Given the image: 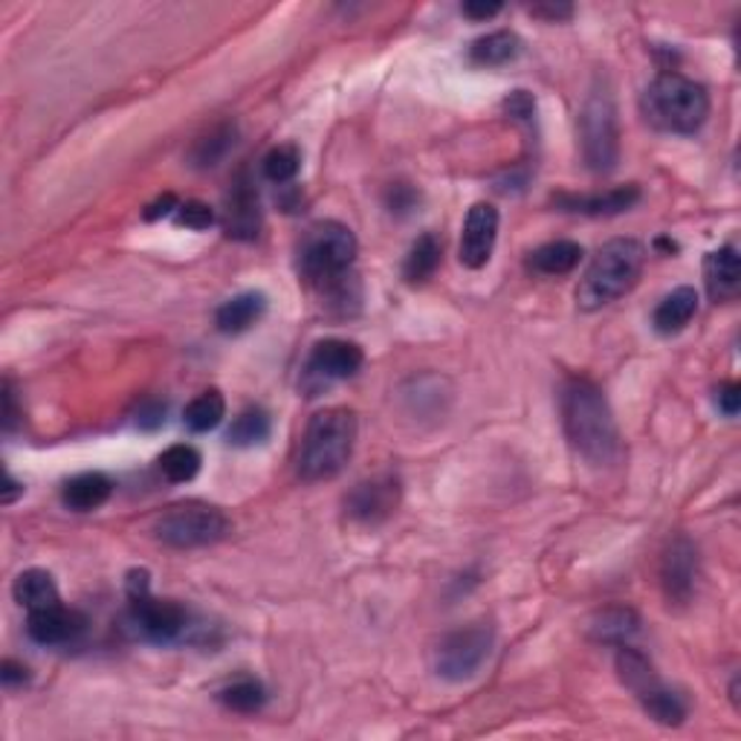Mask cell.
Returning <instances> with one entry per match:
<instances>
[{"label": "cell", "instance_id": "6da1fadb", "mask_svg": "<svg viewBox=\"0 0 741 741\" xmlns=\"http://www.w3.org/2000/svg\"><path fill=\"white\" fill-rule=\"evenodd\" d=\"M562 427L573 452L594 467L620 458V432L609 400L591 380H571L562 389Z\"/></svg>", "mask_w": 741, "mask_h": 741}, {"label": "cell", "instance_id": "7a4b0ae2", "mask_svg": "<svg viewBox=\"0 0 741 741\" xmlns=\"http://www.w3.org/2000/svg\"><path fill=\"white\" fill-rule=\"evenodd\" d=\"M357 441V418L351 409H324L313 414L301 438L299 475L310 484L331 481L346 470Z\"/></svg>", "mask_w": 741, "mask_h": 741}, {"label": "cell", "instance_id": "3957f363", "mask_svg": "<svg viewBox=\"0 0 741 741\" xmlns=\"http://www.w3.org/2000/svg\"><path fill=\"white\" fill-rule=\"evenodd\" d=\"M647 264V250L634 238H614L594 256L577 287V304L582 310H600L638 284Z\"/></svg>", "mask_w": 741, "mask_h": 741}, {"label": "cell", "instance_id": "277c9868", "mask_svg": "<svg viewBox=\"0 0 741 741\" xmlns=\"http://www.w3.org/2000/svg\"><path fill=\"white\" fill-rule=\"evenodd\" d=\"M643 111L658 131L695 133L710 117V96L687 76L661 73L643 93Z\"/></svg>", "mask_w": 741, "mask_h": 741}, {"label": "cell", "instance_id": "5b68a950", "mask_svg": "<svg viewBox=\"0 0 741 741\" xmlns=\"http://www.w3.org/2000/svg\"><path fill=\"white\" fill-rule=\"evenodd\" d=\"M580 142L588 169L609 174L620 162V117L609 84L597 81L580 111Z\"/></svg>", "mask_w": 741, "mask_h": 741}, {"label": "cell", "instance_id": "8992f818", "mask_svg": "<svg viewBox=\"0 0 741 741\" xmlns=\"http://www.w3.org/2000/svg\"><path fill=\"white\" fill-rule=\"evenodd\" d=\"M614 663L620 681L634 692L640 707H643L658 724L678 727L687 719V701H683L672 687H667V683L661 681V675L654 672L652 661H649L647 654L631 649L629 643H623V647H617Z\"/></svg>", "mask_w": 741, "mask_h": 741}, {"label": "cell", "instance_id": "52a82bcc", "mask_svg": "<svg viewBox=\"0 0 741 741\" xmlns=\"http://www.w3.org/2000/svg\"><path fill=\"white\" fill-rule=\"evenodd\" d=\"M128 623L148 643H174L189 629V611L174 600L151 597L148 571L128 573Z\"/></svg>", "mask_w": 741, "mask_h": 741}, {"label": "cell", "instance_id": "ba28073f", "mask_svg": "<svg viewBox=\"0 0 741 741\" xmlns=\"http://www.w3.org/2000/svg\"><path fill=\"white\" fill-rule=\"evenodd\" d=\"M357 258V238L339 221H319L304 232L299 267L310 281H337Z\"/></svg>", "mask_w": 741, "mask_h": 741}, {"label": "cell", "instance_id": "9c48e42d", "mask_svg": "<svg viewBox=\"0 0 741 741\" xmlns=\"http://www.w3.org/2000/svg\"><path fill=\"white\" fill-rule=\"evenodd\" d=\"M154 533L169 548L191 551V548L221 542L229 533V519L223 515V510L206 504V501H180L157 519Z\"/></svg>", "mask_w": 741, "mask_h": 741}, {"label": "cell", "instance_id": "30bf717a", "mask_svg": "<svg viewBox=\"0 0 741 741\" xmlns=\"http://www.w3.org/2000/svg\"><path fill=\"white\" fill-rule=\"evenodd\" d=\"M492 643H495V634H492V625L487 623L449 631L447 638H441L438 649H434V672L443 681H470L490 661Z\"/></svg>", "mask_w": 741, "mask_h": 741}, {"label": "cell", "instance_id": "8fae6325", "mask_svg": "<svg viewBox=\"0 0 741 741\" xmlns=\"http://www.w3.org/2000/svg\"><path fill=\"white\" fill-rule=\"evenodd\" d=\"M362 348L348 339H322L310 351L304 371H301V391L308 397H319L328 391L333 382L348 380L362 368Z\"/></svg>", "mask_w": 741, "mask_h": 741}, {"label": "cell", "instance_id": "7c38bea8", "mask_svg": "<svg viewBox=\"0 0 741 741\" xmlns=\"http://www.w3.org/2000/svg\"><path fill=\"white\" fill-rule=\"evenodd\" d=\"M400 504V481L394 475H380L353 487L346 495V510L360 524H380Z\"/></svg>", "mask_w": 741, "mask_h": 741}, {"label": "cell", "instance_id": "4fadbf2b", "mask_svg": "<svg viewBox=\"0 0 741 741\" xmlns=\"http://www.w3.org/2000/svg\"><path fill=\"white\" fill-rule=\"evenodd\" d=\"M499 209L492 203H475L467 214L461 236V264L470 270H481L490 264L495 238H499Z\"/></svg>", "mask_w": 741, "mask_h": 741}, {"label": "cell", "instance_id": "5bb4252c", "mask_svg": "<svg viewBox=\"0 0 741 741\" xmlns=\"http://www.w3.org/2000/svg\"><path fill=\"white\" fill-rule=\"evenodd\" d=\"M698 580V548L687 537H678L669 544L661 562V582L667 600L683 605L695 594Z\"/></svg>", "mask_w": 741, "mask_h": 741}, {"label": "cell", "instance_id": "9a60e30c", "mask_svg": "<svg viewBox=\"0 0 741 741\" xmlns=\"http://www.w3.org/2000/svg\"><path fill=\"white\" fill-rule=\"evenodd\" d=\"M88 629L84 614L67 605H50V609L30 611L27 617V634L36 640L38 647H64L70 640H76L81 631Z\"/></svg>", "mask_w": 741, "mask_h": 741}, {"label": "cell", "instance_id": "2e32d148", "mask_svg": "<svg viewBox=\"0 0 741 741\" xmlns=\"http://www.w3.org/2000/svg\"><path fill=\"white\" fill-rule=\"evenodd\" d=\"M261 229V206H258L256 186L241 177L232 191L227 194V209H223V232L236 241H252Z\"/></svg>", "mask_w": 741, "mask_h": 741}, {"label": "cell", "instance_id": "e0dca14e", "mask_svg": "<svg viewBox=\"0 0 741 741\" xmlns=\"http://www.w3.org/2000/svg\"><path fill=\"white\" fill-rule=\"evenodd\" d=\"M704 284L712 301H730L739 296L741 261H739V250H735L733 243L719 247V250L707 256Z\"/></svg>", "mask_w": 741, "mask_h": 741}, {"label": "cell", "instance_id": "ac0fdd59", "mask_svg": "<svg viewBox=\"0 0 741 741\" xmlns=\"http://www.w3.org/2000/svg\"><path fill=\"white\" fill-rule=\"evenodd\" d=\"M640 200V189L638 186H617V189H609L605 194H588V198H577V194H559L557 203L565 209V212H577V214H620L629 212L631 206Z\"/></svg>", "mask_w": 741, "mask_h": 741}, {"label": "cell", "instance_id": "d6986e66", "mask_svg": "<svg viewBox=\"0 0 741 741\" xmlns=\"http://www.w3.org/2000/svg\"><path fill=\"white\" fill-rule=\"evenodd\" d=\"M267 313V296L258 290H247V293L232 296L223 301L218 313H214V324L221 333H243L250 331L252 324H258Z\"/></svg>", "mask_w": 741, "mask_h": 741}, {"label": "cell", "instance_id": "ffe728a7", "mask_svg": "<svg viewBox=\"0 0 741 741\" xmlns=\"http://www.w3.org/2000/svg\"><path fill=\"white\" fill-rule=\"evenodd\" d=\"M698 313V293L692 287H678L654 308L652 324L661 337H675Z\"/></svg>", "mask_w": 741, "mask_h": 741}, {"label": "cell", "instance_id": "44dd1931", "mask_svg": "<svg viewBox=\"0 0 741 741\" xmlns=\"http://www.w3.org/2000/svg\"><path fill=\"white\" fill-rule=\"evenodd\" d=\"M113 481L102 472H81V475L70 478L61 490V499L70 510L76 513H90V510H99L104 501L111 499Z\"/></svg>", "mask_w": 741, "mask_h": 741}, {"label": "cell", "instance_id": "7402d4cb", "mask_svg": "<svg viewBox=\"0 0 741 741\" xmlns=\"http://www.w3.org/2000/svg\"><path fill=\"white\" fill-rule=\"evenodd\" d=\"M582 247L577 241H551L530 252L528 267L539 276H568L580 267Z\"/></svg>", "mask_w": 741, "mask_h": 741}, {"label": "cell", "instance_id": "603a6c76", "mask_svg": "<svg viewBox=\"0 0 741 741\" xmlns=\"http://www.w3.org/2000/svg\"><path fill=\"white\" fill-rule=\"evenodd\" d=\"M12 594H16L18 605H23L27 611L50 609V605H59L61 602L59 585H56V580H52V573L41 571V568H30V571H23L16 580Z\"/></svg>", "mask_w": 741, "mask_h": 741}, {"label": "cell", "instance_id": "cb8c5ba5", "mask_svg": "<svg viewBox=\"0 0 741 741\" xmlns=\"http://www.w3.org/2000/svg\"><path fill=\"white\" fill-rule=\"evenodd\" d=\"M638 631H640L638 611L625 609V605L605 609L602 614H597V620L591 623V638L602 640V643H614V647L629 643Z\"/></svg>", "mask_w": 741, "mask_h": 741}, {"label": "cell", "instance_id": "d4e9b609", "mask_svg": "<svg viewBox=\"0 0 741 741\" xmlns=\"http://www.w3.org/2000/svg\"><path fill=\"white\" fill-rule=\"evenodd\" d=\"M441 241H438L432 232L420 236L418 241L411 243L409 256H405L403 261V279L409 281V284H423V281H429L434 276V270L441 267Z\"/></svg>", "mask_w": 741, "mask_h": 741}, {"label": "cell", "instance_id": "484cf974", "mask_svg": "<svg viewBox=\"0 0 741 741\" xmlns=\"http://www.w3.org/2000/svg\"><path fill=\"white\" fill-rule=\"evenodd\" d=\"M521 52V41L515 32H490V36L478 38L475 44L470 47V59L478 67H501L507 61H513Z\"/></svg>", "mask_w": 741, "mask_h": 741}, {"label": "cell", "instance_id": "4316f807", "mask_svg": "<svg viewBox=\"0 0 741 741\" xmlns=\"http://www.w3.org/2000/svg\"><path fill=\"white\" fill-rule=\"evenodd\" d=\"M223 414H227V400H223V394L218 389H209L186 405L183 423L191 432L203 434L212 432L214 427H221Z\"/></svg>", "mask_w": 741, "mask_h": 741}, {"label": "cell", "instance_id": "83f0119b", "mask_svg": "<svg viewBox=\"0 0 741 741\" xmlns=\"http://www.w3.org/2000/svg\"><path fill=\"white\" fill-rule=\"evenodd\" d=\"M270 438V414L258 405L243 409L236 420H232V429H229L227 441L232 447H256V443H264Z\"/></svg>", "mask_w": 741, "mask_h": 741}, {"label": "cell", "instance_id": "f1b7e54d", "mask_svg": "<svg viewBox=\"0 0 741 741\" xmlns=\"http://www.w3.org/2000/svg\"><path fill=\"white\" fill-rule=\"evenodd\" d=\"M200 463H203V458H200L198 449L189 447V443H174L160 455V472L169 478L171 484H186L198 475Z\"/></svg>", "mask_w": 741, "mask_h": 741}, {"label": "cell", "instance_id": "f546056e", "mask_svg": "<svg viewBox=\"0 0 741 741\" xmlns=\"http://www.w3.org/2000/svg\"><path fill=\"white\" fill-rule=\"evenodd\" d=\"M221 704L232 712H258L267 704V690L264 683L256 681V678H241V681H232L229 687H223L218 692Z\"/></svg>", "mask_w": 741, "mask_h": 741}, {"label": "cell", "instance_id": "4dcf8cb0", "mask_svg": "<svg viewBox=\"0 0 741 741\" xmlns=\"http://www.w3.org/2000/svg\"><path fill=\"white\" fill-rule=\"evenodd\" d=\"M301 169V151L296 146H276L272 151H267V157L261 160V171L270 183L284 186L290 180H296Z\"/></svg>", "mask_w": 741, "mask_h": 741}, {"label": "cell", "instance_id": "1f68e13d", "mask_svg": "<svg viewBox=\"0 0 741 741\" xmlns=\"http://www.w3.org/2000/svg\"><path fill=\"white\" fill-rule=\"evenodd\" d=\"M236 146V126H221L214 128L209 137H203V140L194 146V151H191V160H194V166L198 169H212V166H218V162L227 157L229 148Z\"/></svg>", "mask_w": 741, "mask_h": 741}, {"label": "cell", "instance_id": "d6a6232c", "mask_svg": "<svg viewBox=\"0 0 741 741\" xmlns=\"http://www.w3.org/2000/svg\"><path fill=\"white\" fill-rule=\"evenodd\" d=\"M174 221H177V227L203 232V229H209L214 223V212H212V206L203 203V200H186V203L177 206Z\"/></svg>", "mask_w": 741, "mask_h": 741}, {"label": "cell", "instance_id": "836d02e7", "mask_svg": "<svg viewBox=\"0 0 741 741\" xmlns=\"http://www.w3.org/2000/svg\"><path fill=\"white\" fill-rule=\"evenodd\" d=\"M418 200H420V194L414 191V186H409V183H394L389 189V194H385V203H389L391 212H397V214L411 212V209L418 206Z\"/></svg>", "mask_w": 741, "mask_h": 741}, {"label": "cell", "instance_id": "e575fe53", "mask_svg": "<svg viewBox=\"0 0 741 741\" xmlns=\"http://www.w3.org/2000/svg\"><path fill=\"white\" fill-rule=\"evenodd\" d=\"M162 423H166V403H162V400L151 397V400L140 403V409H137V427L146 429V432H154Z\"/></svg>", "mask_w": 741, "mask_h": 741}, {"label": "cell", "instance_id": "d590c367", "mask_svg": "<svg viewBox=\"0 0 741 741\" xmlns=\"http://www.w3.org/2000/svg\"><path fill=\"white\" fill-rule=\"evenodd\" d=\"M715 405H719V411L724 418H735L741 409L739 382H724V385H719V391H715Z\"/></svg>", "mask_w": 741, "mask_h": 741}, {"label": "cell", "instance_id": "8d00e7d4", "mask_svg": "<svg viewBox=\"0 0 741 741\" xmlns=\"http://www.w3.org/2000/svg\"><path fill=\"white\" fill-rule=\"evenodd\" d=\"M504 111L513 119H530L537 113V99H533L528 90H513V93L507 96Z\"/></svg>", "mask_w": 741, "mask_h": 741}, {"label": "cell", "instance_id": "74e56055", "mask_svg": "<svg viewBox=\"0 0 741 741\" xmlns=\"http://www.w3.org/2000/svg\"><path fill=\"white\" fill-rule=\"evenodd\" d=\"M27 678H30V669L23 667V663L3 661V667H0V681H3L7 690H12V687H21Z\"/></svg>", "mask_w": 741, "mask_h": 741}, {"label": "cell", "instance_id": "f35d334b", "mask_svg": "<svg viewBox=\"0 0 741 741\" xmlns=\"http://www.w3.org/2000/svg\"><path fill=\"white\" fill-rule=\"evenodd\" d=\"M18 420L16 409V391H12V380H3V432H12Z\"/></svg>", "mask_w": 741, "mask_h": 741}, {"label": "cell", "instance_id": "ab89813d", "mask_svg": "<svg viewBox=\"0 0 741 741\" xmlns=\"http://www.w3.org/2000/svg\"><path fill=\"white\" fill-rule=\"evenodd\" d=\"M177 206H180V203H177L174 194H162V198H157L154 203H151L146 209V221H157V218H166V214H174Z\"/></svg>", "mask_w": 741, "mask_h": 741}, {"label": "cell", "instance_id": "60d3db41", "mask_svg": "<svg viewBox=\"0 0 741 741\" xmlns=\"http://www.w3.org/2000/svg\"><path fill=\"white\" fill-rule=\"evenodd\" d=\"M501 12V3H463V16L472 18V21H487V18H495Z\"/></svg>", "mask_w": 741, "mask_h": 741}, {"label": "cell", "instance_id": "b9f144b4", "mask_svg": "<svg viewBox=\"0 0 741 741\" xmlns=\"http://www.w3.org/2000/svg\"><path fill=\"white\" fill-rule=\"evenodd\" d=\"M533 16L539 18H551V21H562V18H571L573 16V7H568V3H544V7H533L530 9Z\"/></svg>", "mask_w": 741, "mask_h": 741}, {"label": "cell", "instance_id": "7bdbcfd3", "mask_svg": "<svg viewBox=\"0 0 741 741\" xmlns=\"http://www.w3.org/2000/svg\"><path fill=\"white\" fill-rule=\"evenodd\" d=\"M18 495H23V487L18 484L16 478H12L7 472V487H3V504H12V501H16Z\"/></svg>", "mask_w": 741, "mask_h": 741}]
</instances>
